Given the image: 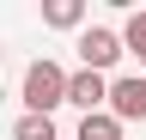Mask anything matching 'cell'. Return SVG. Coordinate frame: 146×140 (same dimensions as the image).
Segmentation results:
<instances>
[{"instance_id": "cell-1", "label": "cell", "mask_w": 146, "mask_h": 140, "mask_svg": "<svg viewBox=\"0 0 146 140\" xmlns=\"http://www.w3.org/2000/svg\"><path fill=\"white\" fill-rule=\"evenodd\" d=\"M18 98H25V116H55V110L67 104V73H61V61H49V55L31 61Z\"/></svg>"}, {"instance_id": "cell-2", "label": "cell", "mask_w": 146, "mask_h": 140, "mask_svg": "<svg viewBox=\"0 0 146 140\" xmlns=\"http://www.w3.org/2000/svg\"><path fill=\"white\" fill-rule=\"evenodd\" d=\"M73 49H79V61H85V73H110V67L122 61V37H116L110 25H85V31H79V43H73Z\"/></svg>"}, {"instance_id": "cell-3", "label": "cell", "mask_w": 146, "mask_h": 140, "mask_svg": "<svg viewBox=\"0 0 146 140\" xmlns=\"http://www.w3.org/2000/svg\"><path fill=\"white\" fill-rule=\"evenodd\" d=\"M104 110L116 116V122H146V73H122V79H110Z\"/></svg>"}, {"instance_id": "cell-4", "label": "cell", "mask_w": 146, "mask_h": 140, "mask_svg": "<svg viewBox=\"0 0 146 140\" xmlns=\"http://www.w3.org/2000/svg\"><path fill=\"white\" fill-rule=\"evenodd\" d=\"M104 92H110V79H104V73H85V67H79V73H67V104H79L85 116H91V110H104Z\"/></svg>"}, {"instance_id": "cell-5", "label": "cell", "mask_w": 146, "mask_h": 140, "mask_svg": "<svg viewBox=\"0 0 146 140\" xmlns=\"http://www.w3.org/2000/svg\"><path fill=\"white\" fill-rule=\"evenodd\" d=\"M43 25H55V31H85V0H49V6H43Z\"/></svg>"}, {"instance_id": "cell-6", "label": "cell", "mask_w": 146, "mask_h": 140, "mask_svg": "<svg viewBox=\"0 0 146 140\" xmlns=\"http://www.w3.org/2000/svg\"><path fill=\"white\" fill-rule=\"evenodd\" d=\"M116 37H122V55H134L146 67V12H128V25L116 31Z\"/></svg>"}, {"instance_id": "cell-7", "label": "cell", "mask_w": 146, "mask_h": 140, "mask_svg": "<svg viewBox=\"0 0 146 140\" xmlns=\"http://www.w3.org/2000/svg\"><path fill=\"white\" fill-rule=\"evenodd\" d=\"M79 140H122V122L110 110H91V116H79Z\"/></svg>"}, {"instance_id": "cell-8", "label": "cell", "mask_w": 146, "mask_h": 140, "mask_svg": "<svg viewBox=\"0 0 146 140\" xmlns=\"http://www.w3.org/2000/svg\"><path fill=\"white\" fill-rule=\"evenodd\" d=\"M12 140H55V116H18Z\"/></svg>"}]
</instances>
